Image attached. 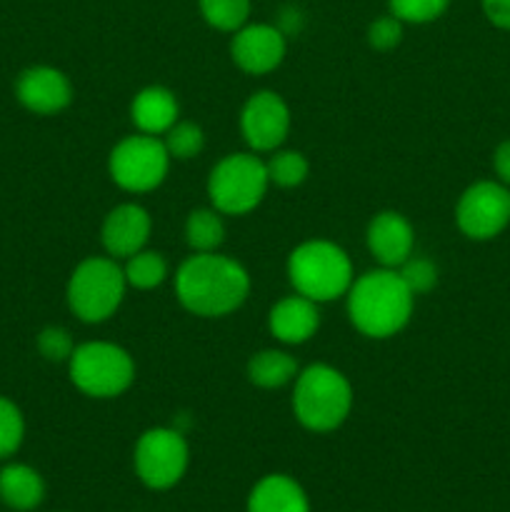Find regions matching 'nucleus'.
Here are the masks:
<instances>
[{
  "mask_svg": "<svg viewBox=\"0 0 510 512\" xmlns=\"http://www.w3.org/2000/svg\"><path fill=\"white\" fill-rule=\"evenodd\" d=\"M205 23L223 33H235L248 23L250 0H198Z\"/></svg>",
  "mask_w": 510,
  "mask_h": 512,
  "instance_id": "obj_23",
  "label": "nucleus"
},
{
  "mask_svg": "<svg viewBox=\"0 0 510 512\" xmlns=\"http://www.w3.org/2000/svg\"><path fill=\"white\" fill-rule=\"evenodd\" d=\"M70 383L88 398L108 400L118 398L133 385L135 363L125 348L115 343H93L75 345L68 360Z\"/></svg>",
  "mask_w": 510,
  "mask_h": 512,
  "instance_id": "obj_6",
  "label": "nucleus"
},
{
  "mask_svg": "<svg viewBox=\"0 0 510 512\" xmlns=\"http://www.w3.org/2000/svg\"><path fill=\"white\" fill-rule=\"evenodd\" d=\"M248 512H310V503L298 480L288 475H265L250 490Z\"/></svg>",
  "mask_w": 510,
  "mask_h": 512,
  "instance_id": "obj_18",
  "label": "nucleus"
},
{
  "mask_svg": "<svg viewBox=\"0 0 510 512\" xmlns=\"http://www.w3.org/2000/svg\"><path fill=\"white\" fill-rule=\"evenodd\" d=\"M398 273L413 295L430 293V290L435 288V283H438V268H435V263H430L428 258H413V255H410V258L400 265Z\"/></svg>",
  "mask_w": 510,
  "mask_h": 512,
  "instance_id": "obj_28",
  "label": "nucleus"
},
{
  "mask_svg": "<svg viewBox=\"0 0 510 512\" xmlns=\"http://www.w3.org/2000/svg\"><path fill=\"white\" fill-rule=\"evenodd\" d=\"M285 33L270 23H245L230 40L233 63L248 75H265L285 58Z\"/></svg>",
  "mask_w": 510,
  "mask_h": 512,
  "instance_id": "obj_12",
  "label": "nucleus"
},
{
  "mask_svg": "<svg viewBox=\"0 0 510 512\" xmlns=\"http://www.w3.org/2000/svg\"><path fill=\"white\" fill-rule=\"evenodd\" d=\"M270 183L278 188H298L308 178V160L298 150H273V158L265 163Z\"/></svg>",
  "mask_w": 510,
  "mask_h": 512,
  "instance_id": "obj_24",
  "label": "nucleus"
},
{
  "mask_svg": "<svg viewBox=\"0 0 510 512\" xmlns=\"http://www.w3.org/2000/svg\"><path fill=\"white\" fill-rule=\"evenodd\" d=\"M125 280L123 268L115 263V258H85L78 268L73 270L68 280V308L83 323H105L118 313L120 303L125 298Z\"/></svg>",
  "mask_w": 510,
  "mask_h": 512,
  "instance_id": "obj_5",
  "label": "nucleus"
},
{
  "mask_svg": "<svg viewBox=\"0 0 510 512\" xmlns=\"http://www.w3.org/2000/svg\"><path fill=\"white\" fill-rule=\"evenodd\" d=\"M250 293V275L228 255L195 253L175 273V295L198 318H223L235 313Z\"/></svg>",
  "mask_w": 510,
  "mask_h": 512,
  "instance_id": "obj_1",
  "label": "nucleus"
},
{
  "mask_svg": "<svg viewBox=\"0 0 510 512\" xmlns=\"http://www.w3.org/2000/svg\"><path fill=\"white\" fill-rule=\"evenodd\" d=\"M73 350H75V343L65 328H60V325H50V328L40 330L38 353L43 355L45 360H50V363H68Z\"/></svg>",
  "mask_w": 510,
  "mask_h": 512,
  "instance_id": "obj_29",
  "label": "nucleus"
},
{
  "mask_svg": "<svg viewBox=\"0 0 510 512\" xmlns=\"http://www.w3.org/2000/svg\"><path fill=\"white\" fill-rule=\"evenodd\" d=\"M450 0H388V13L400 23L425 25L438 20L448 10Z\"/></svg>",
  "mask_w": 510,
  "mask_h": 512,
  "instance_id": "obj_27",
  "label": "nucleus"
},
{
  "mask_svg": "<svg viewBox=\"0 0 510 512\" xmlns=\"http://www.w3.org/2000/svg\"><path fill=\"white\" fill-rule=\"evenodd\" d=\"M480 5L495 28L510 30V0H480Z\"/></svg>",
  "mask_w": 510,
  "mask_h": 512,
  "instance_id": "obj_31",
  "label": "nucleus"
},
{
  "mask_svg": "<svg viewBox=\"0 0 510 512\" xmlns=\"http://www.w3.org/2000/svg\"><path fill=\"white\" fill-rule=\"evenodd\" d=\"M348 298V318L360 335L385 340L398 335L413 315L415 295L398 270L378 268L353 280Z\"/></svg>",
  "mask_w": 510,
  "mask_h": 512,
  "instance_id": "obj_2",
  "label": "nucleus"
},
{
  "mask_svg": "<svg viewBox=\"0 0 510 512\" xmlns=\"http://www.w3.org/2000/svg\"><path fill=\"white\" fill-rule=\"evenodd\" d=\"M165 150H168L170 158L175 160H190L195 155L203 153L205 148V135L203 128L198 123H190V120H178L173 128L165 133L163 138Z\"/></svg>",
  "mask_w": 510,
  "mask_h": 512,
  "instance_id": "obj_25",
  "label": "nucleus"
},
{
  "mask_svg": "<svg viewBox=\"0 0 510 512\" xmlns=\"http://www.w3.org/2000/svg\"><path fill=\"white\" fill-rule=\"evenodd\" d=\"M400 40H403V23L395 15L388 13L368 25V45L373 50L385 53V50L398 48Z\"/></svg>",
  "mask_w": 510,
  "mask_h": 512,
  "instance_id": "obj_30",
  "label": "nucleus"
},
{
  "mask_svg": "<svg viewBox=\"0 0 510 512\" xmlns=\"http://www.w3.org/2000/svg\"><path fill=\"white\" fill-rule=\"evenodd\" d=\"M268 328L270 335L285 345L308 343L320 328L318 303L298 293L288 295L270 308Z\"/></svg>",
  "mask_w": 510,
  "mask_h": 512,
  "instance_id": "obj_16",
  "label": "nucleus"
},
{
  "mask_svg": "<svg viewBox=\"0 0 510 512\" xmlns=\"http://www.w3.org/2000/svg\"><path fill=\"white\" fill-rule=\"evenodd\" d=\"M25 438V420L13 400L0 395V460L18 453Z\"/></svg>",
  "mask_w": 510,
  "mask_h": 512,
  "instance_id": "obj_26",
  "label": "nucleus"
},
{
  "mask_svg": "<svg viewBox=\"0 0 510 512\" xmlns=\"http://www.w3.org/2000/svg\"><path fill=\"white\" fill-rule=\"evenodd\" d=\"M123 273L130 288L153 290L168 278V260L155 250H140L125 260Z\"/></svg>",
  "mask_w": 510,
  "mask_h": 512,
  "instance_id": "obj_22",
  "label": "nucleus"
},
{
  "mask_svg": "<svg viewBox=\"0 0 510 512\" xmlns=\"http://www.w3.org/2000/svg\"><path fill=\"white\" fill-rule=\"evenodd\" d=\"M240 130L253 153H273L290 133L288 103L273 90H258L245 100Z\"/></svg>",
  "mask_w": 510,
  "mask_h": 512,
  "instance_id": "obj_11",
  "label": "nucleus"
},
{
  "mask_svg": "<svg viewBox=\"0 0 510 512\" xmlns=\"http://www.w3.org/2000/svg\"><path fill=\"white\" fill-rule=\"evenodd\" d=\"M185 240H188L193 253H215L225 240V225L218 210H193L185 220Z\"/></svg>",
  "mask_w": 510,
  "mask_h": 512,
  "instance_id": "obj_21",
  "label": "nucleus"
},
{
  "mask_svg": "<svg viewBox=\"0 0 510 512\" xmlns=\"http://www.w3.org/2000/svg\"><path fill=\"white\" fill-rule=\"evenodd\" d=\"M268 168L255 153H230L215 163L208 178L210 203L223 215H245L268 193Z\"/></svg>",
  "mask_w": 510,
  "mask_h": 512,
  "instance_id": "obj_7",
  "label": "nucleus"
},
{
  "mask_svg": "<svg viewBox=\"0 0 510 512\" xmlns=\"http://www.w3.org/2000/svg\"><path fill=\"white\" fill-rule=\"evenodd\" d=\"M170 160L173 158L165 150V143L155 135H128L110 150L108 173L118 188L128 193H148L163 183Z\"/></svg>",
  "mask_w": 510,
  "mask_h": 512,
  "instance_id": "obj_8",
  "label": "nucleus"
},
{
  "mask_svg": "<svg viewBox=\"0 0 510 512\" xmlns=\"http://www.w3.org/2000/svg\"><path fill=\"white\" fill-rule=\"evenodd\" d=\"M365 240H368L370 255L378 260L380 268L398 270L413 255L415 233L413 225L403 215L395 210H383L370 220Z\"/></svg>",
  "mask_w": 510,
  "mask_h": 512,
  "instance_id": "obj_15",
  "label": "nucleus"
},
{
  "mask_svg": "<svg viewBox=\"0 0 510 512\" xmlns=\"http://www.w3.org/2000/svg\"><path fill=\"white\" fill-rule=\"evenodd\" d=\"M178 113V100L163 85L143 88L130 105V118H133L135 128L145 135H165L178 123Z\"/></svg>",
  "mask_w": 510,
  "mask_h": 512,
  "instance_id": "obj_17",
  "label": "nucleus"
},
{
  "mask_svg": "<svg viewBox=\"0 0 510 512\" xmlns=\"http://www.w3.org/2000/svg\"><path fill=\"white\" fill-rule=\"evenodd\" d=\"M298 378V363L285 350H260L248 360V380L263 390L283 388Z\"/></svg>",
  "mask_w": 510,
  "mask_h": 512,
  "instance_id": "obj_20",
  "label": "nucleus"
},
{
  "mask_svg": "<svg viewBox=\"0 0 510 512\" xmlns=\"http://www.w3.org/2000/svg\"><path fill=\"white\" fill-rule=\"evenodd\" d=\"M135 473L150 490H168L180 483L188 470L190 450L183 435L173 428H150L135 443Z\"/></svg>",
  "mask_w": 510,
  "mask_h": 512,
  "instance_id": "obj_9",
  "label": "nucleus"
},
{
  "mask_svg": "<svg viewBox=\"0 0 510 512\" xmlns=\"http://www.w3.org/2000/svg\"><path fill=\"white\" fill-rule=\"evenodd\" d=\"M353 410V385L338 368L308 365L295 378L293 413L310 433H333Z\"/></svg>",
  "mask_w": 510,
  "mask_h": 512,
  "instance_id": "obj_3",
  "label": "nucleus"
},
{
  "mask_svg": "<svg viewBox=\"0 0 510 512\" xmlns=\"http://www.w3.org/2000/svg\"><path fill=\"white\" fill-rule=\"evenodd\" d=\"M45 498V483L35 468L25 463H10L0 470V500L10 510L30 512Z\"/></svg>",
  "mask_w": 510,
  "mask_h": 512,
  "instance_id": "obj_19",
  "label": "nucleus"
},
{
  "mask_svg": "<svg viewBox=\"0 0 510 512\" xmlns=\"http://www.w3.org/2000/svg\"><path fill=\"white\" fill-rule=\"evenodd\" d=\"M493 168H495V175H498L500 183L508 185L510 188V140H503V143L495 148Z\"/></svg>",
  "mask_w": 510,
  "mask_h": 512,
  "instance_id": "obj_32",
  "label": "nucleus"
},
{
  "mask_svg": "<svg viewBox=\"0 0 510 512\" xmlns=\"http://www.w3.org/2000/svg\"><path fill=\"white\" fill-rule=\"evenodd\" d=\"M455 223L470 240H493L510 225V188L500 180H480L465 188Z\"/></svg>",
  "mask_w": 510,
  "mask_h": 512,
  "instance_id": "obj_10",
  "label": "nucleus"
},
{
  "mask_svg": "<svg viewBox=\"0 0 510 512\" xmlns=\"http://www.w3.org/2000/svg\"><path fill=\"white\" fill-rule=\"evenodd\" d=\"M15 95L30 113L55 115L68 108L73 100V85L63 70L50 68V65H33L18 75Z\"/></svg>",
  "mask_w": 510,
  "mask_h": 512,
  "instance_id": "obj_13",
  "label": "nucleus"
},
{
  "mask_svg": "<svg viewBox=\"0 0 510 512\" xmlns=\"http://www.w3.org/2000/svg\"><path fill=\"white\" fill-rule=\"evenodd\" d=\"M150 230H153V220H150L148 210L143 205L123 203L105 215L100 240L110 258L128 260L130 255L145 250Z\"/></svg>",
  "mask_w": 510,
  "mask_h": 512,
  "instance_id": "obj_14",
  "label": "nucleus"
},
{
  "mask_svg": "<svg viewBox=\"0 0 510 512\" xmlns=\"http://www.w3.org/2000/svg\"><path fill=\"white\" fill-rule=\"evenodd\" d=\"M288 280L295 293L313 303L343 298L353 285V263L340 245L330 240H308L288 258Z\"/></svg>",
  "mask_w": 510,
  "mask_h": 512,
  "instance_id": "obj_4",
  "label": "nucleus"
}]
</instances>
